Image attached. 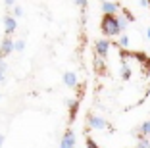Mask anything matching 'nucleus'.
Wrapping results in <instances>:
<instances>
[{
    "instance_id": "f257e3e1",
    "label": "nucleus",
    "mask_w": 150,
    "mask_h": 148,
    "mask_svg": "<svg viewBox=\"0 0 150 148\" xmlns=\"http://www.w3.org/2000/svg\"><path fill=\"white\" fill-rule=\"evenodd\" d=\"M100 29L106 37H115L119 33H123L121 27H119V19L115 13H104V18L100 21Z\"/></svg>"
},
{
    "instance_id": "f03ea898",
    "label": "nucleus",
    "mask_w": 150,
    "mask_h": 148,
    "mask_svg": "<svg viewBox=\"0 0 150 148\" xmlns=\"http://www.w3.org/2000/svg\"><path fill=\"white\" fill-rule=\"evenodd\" d=\"M87 125H88V129H108V131H112V125L106 119L98 118V115H93V113L87 118Z\"/></svg>"
},
{
    "instance_id": "7ed1b4c3",
    "label": "nucleus",
    "mask_w": 150,
    "mask_h": 148,
    "mask_svg": "<svg viewBox=\"0 0 150 148\" xmlns=\"http://www.w3.org/2000/svg\"><path fill=\"white\" fill-rule=\"evenodd\" d=\"M12 50H16V48H13V40L6 35L4 40H2V44H0V60H4L6 56H10Z\"/></svg>"
},
{
    "instance_id": "20e7f679",
    "label": "nucleus",
    "mask_w": 150,
    "mask_h": 148,
    "mask_svg": "<svg viewBox=\"0 0 150 148\" xmlns=\"http://www.w3.org/2000/svg\"><path fill=\"white\" fill-rule=\"evenodd\" d=\"M94 50H96V56L104 58V56L108 54V50H110V40H106V39L96 40V44H94Z\"/></svg>"
},
{
    "instance_id": "39448f33",
    "label": "nucleus",
    "mask_w": 150,
    "mask_h": 148,
    "mask_svg": "<svg viewBox=\"0 0 150 148\" xmlns=\"http://www.w3.org/2000/svg\"><path fill=\"white\" fill-rule=\"evenodd\" d=\"M60 148H75V135H73V131H71V129H67L66 135L62 137Z\"/></svg>"
},
{
    "instance_id": "423d86ee",
    "label": "nucleus",
    "mask_w": 150,
    "mask_h": 148,
    "mask_svg": "<svg viewBox=\"0 0 150 148\" xmlns=\"http://www.w3.org/2000/svg\"><path fill=\"white\" fill-rule=\"evenodd\" d=\"M16 27H18V25H16V18H13V16H6V18H4V29H6V35L10 37L13 31H16Z\"/></svg>"
},
{
    "instance_id": "0eeeda50",
    "label": "nucleus",
    "mask_w": 150,
    "mask_h": 148,
    "mask_svg": "<svg viewBox=\"0 0 150 148\" xmlns=\"http://www.w3.org/2000/svg\"><path fill=\"white\" fill-rule=\"evenodd\" d=\"M64 83H66V87L75 89L77 87V75H75L73 71H66V73H64Z\"/></svg>"
},
{
    "instance_id": "6e6552de",
    "label": "nucleus",
    "mask_w": 150,
    "mask_h": 148,
    "mask_svg": "<svg viewBox=\"0 0 150 148\" xmlns=\"http://www.w3.org/2000/svg\"><path fill=\"white\" fill-rule=\"evenodd\" d=\"M67 108H69V121H73L77 118V110H79V100H67L66 102Z\"/></svg>"
},
{
    "instance_id": "1a4fd4ad",
    "label": "nucleus",
    "mask_w": 150,
    "mask_h": 148,
    "mask_svg": "<svg viewBox=\"0 0 150 148\" xmlns=\"http://www.w3.org/2000/svg\"><path fill=\"white\" fill-rule=\"evenodd\" d=\"M117 4H115V2H106V0H104V2H102V12L104 13H115L117 12Z\"/></svg>"
},
{
    "instance_id": "9d476101",
    "label": "nucleus",
    "mask_w": 150,
    "mask_h": 148,
    "mask_svg": "<svg viewBox=\"0 0 150 148\" xmlns=\"http://www.w3.org/2000/svg\"><path fill=\"white\" fill-rule=\"evenodd\" d=\"M137 135L139 137H150V119L148 121H144L141 127L137 129Z\"/></svg>"
},
{
    "instance_id": "9b49d317",
    "label": "nucleus",
    "mask_w": 150,
    "mask_h": 148,
    "mask_svg": "<svg viewBox=\"0 0 150 148\" xmlns=\"http://www.w3.org/2000/svg\"><path fill=\"white\" fill-rule=\"evenodd\" d=\"M117 44H119L121 48H129V37H127V35H119Z\"/></svg>"
},
{
    "instance_id": "f8f14e48",
    "label": "nucleus",
    "mask_w": 150,
    "mask_h": 148,
    "mask_svg": "<svg viewBox=\"0 0 150 148\" xmlns=\"http://www.w3.org/2000/svg\"><path fill=\"white\" fill-rule=\"evenodd\" d=\"M121 77L123 79H129L131 77V69H129V65L123 62V65H121Z\"/></svg>"
},
{
    "instance_id": "ddd939ff",
    "label": "nucleus",
    "mask_w": 150,
    "mask_h": 148,
    "mask_svg": "<svg viewBox=\"0 0 150 148\" xmlns=\"http://www.w3.org/2000/svg\"><path fill=\"white\" fill-rule=\"evenodd\" d=\"M117 19H119V27H121V31H125V29H127L129 18H127V16H117Z\"/></svg>"
},
{
    "instance_id": "4468645a",
    "label": "nucleus",
    "mask_w": 150,
    "mask_h": 148,
    "mask_svg": "<svg viewBox=\"0 0 150 148\" xmlns=\"http://www.w3.org/2000/svg\"><path fill=\"white\" fill-rule=\"evenodd\" d=\"M137 148H150V140L146 139V137H141V140H139V146Z\"/></svg>"
},
{
    "instance_id": "2eb2a0df",
    "label": "nucleus",
    "mask_w": 150,
    "mask_h": 148,
    "mask_svg": "<svg viewBox=\"0 0 150 148\" xmlns=\"http://www.w3.org/2000/svg\"><path fill=\"white\" fill-rule=\"evenodd\" d=\"M13 48H16V50H18V52H21L23 48H25V40H16V42H13Z\"/></svg>"
},
{
    "instance_id": "dca6fc26",
    "label": "nucleus",
    "mask_w": 150,
    "mask_h": 148,
    "mask_svg": "<svg viewBox=\"0 0 150 148\" xmlns=\"http://www.w3.org/2000/svg\"><path fill=\"white\" fill-rule=\"evenodd\" d=\"M23 16V10L19 6H13V18H21Z\"/></svg>"
},
{
    "instance_id": "f3484780",
    "label": "nucleus",
    "mask_w": 150,
    "mask_h": 148,
    "mask_svg": "<svg viewBox=\"0 0 150 148\" xmlns=\"http://www.w3.org/2000/svg\"><path fill=\"white\" fill-rule=\"evenodd\" d=\"M4 71H6V64H4V60H0V81L4 77Z\"/></svg>"
},
{
    "instance_id": "a211bd4d",
    "label": "nucleus",
    "mask_w": 150,
    "mask_h": 148,
    "mask_svg": "<svg viewBox=\"0 0 150 148\" xmlns=\"http://www.w3.org/2000/svg\"><path fill=\"white\" fill-rule=\"evenodd\" d=\"M87 146H88V148H98V146H96V142H94L93 139H87Z\"/></svg>"
},
{
    "instance_id": "6ab92c4d",
    "label": "nucleus",
    "mask_w": 150,
    "mask_h": 148,
    "mask_svg": "<svg viewBox=\"0 0 150 148\" xmlns=\"http://www.w3.org/2000/svg\"><path fill=\"white\" fill-rule=\"evenodd\" d=\"M75 4L81 6V8H87V0H75Z\"/></svg>"
},
{
    "instance_id": "aec40b11",
    "label": "nucleus",
    "mask_w": 150,
    "mask_h": 148,
    "mask_svg": "<svg viewBox=\"0 0 150 148\" xmlns=\"http://www.w3.org/2000/svg\"><path fill=\"white\" fill-rule=\"evenodd\" d=\"M141 6H148V0H141Z\"/></svg>"
},
{
    "instance_id": "412c9836",
    "label": "nucleus",
    "mask_w": 150,
    "mask_h": 148,
    "mask_svg": "<svg viewBox=\"0 0 150 148\" xmlns=\"http://www.w3.org/2000/svg\"><path fill=\"white\" fill-rule=\"evenodd\" d=\"M2 142H4V135H0V148H2Z\"/></svg>"
},
{
    "instance_id": "4be33fe9",
    "label": "nucleus",
    "mask_w": 150,
    "mask_h": 148,
    "mask_svg": "<svg viewBox=\"0 0 150 148\" xmlns=\"http://www.w3.org/2000/svg\"><path fill=\"white\" fill-rule=\"evenodd\" d=\"M6 4H8V6H13V0H6Z\"/></svg>"
},
{
    "instance_id": "5701e85b",
    "label": "nucleus",
    "mask_w": 150,
    "mask_h": 148,
    "mask_svg": "<svg viewBox=\"0 0 150 148\" xmlns=\"http://www.w3.org/2000/svg\"><path fill=\"white\" fill-rule=\"evenodd\" d=\"M146 37H148V39H150V27H148V29H146Z\"/></svg>"
}]
</instances>
